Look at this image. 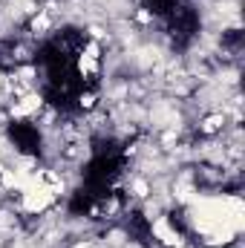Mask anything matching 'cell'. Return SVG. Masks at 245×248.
I'll return each instance as SVG.
<instances>
[{
  "label": "cell",
  "mask_w": 245,
  "mask_h": 248,
  "mask_svg": "<svg viewBox=\"0 0 245 248\" xmlns=\"http://www.w3.org/2000/svg\"><path fill=\"white\" fill-rule=\"evenodd\" d=\"M35 107H38V98H26L23 104H17V107H15V116H23V113L35 110Z\"/></svg>",
  "instance_id": "3"
},
{
  "label": "cell",
  "mask_w": 245,
  "mask_h": 248,
  "mask_svg": "<svg viewBox=\"0 0 245 248\" xmlns=\"http://www.w3.org/2000/svg\"><path fill=\"white\" fill-rule=\"evenodd\" d=\"M75 248H92V246L90 243H81V246H75Z\"/></svg>",
  "instance_id": "4"
},
{
  "label": "cell",
  "mask_w": 245,
  "mask_h": 248,
  "mask_svg": "<svg viewBox=\"0 0 245 248\" xmlns=\"http://www.w3.org/2000/svg\"><path fill=\"white\" fill-rule=\"evenodd\" d=\"M49 202H52V190L49 187H32L26 193V208L29 211H44Z\"/></svg>",
  "instance_id": "1"
},
{
  "label": "cell",
  "mask_w": 245,
  "mask_h": 248,
  "mask_svg": "<svg viewBox=\"0 0 245 248\" xmlns=\"http://www.w3.org/2000/svg\"><path fill=\"white\" fill-rule=\"evenodd\" d=\"M153 234H156L162 243H168V246H176V243H179V234H176V231H173L165 219H159V222L153 225Z\"/></svg>",
  "instance_id": "2"
}]
</instances>
